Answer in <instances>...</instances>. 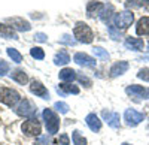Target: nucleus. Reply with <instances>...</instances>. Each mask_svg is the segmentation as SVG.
Segmentation results:
<instances>
[{"label": "nucleus", "instance_id": "1", "mask_svg": "<svg viewBox=\"0 0 149 145\" xmlns=\"http://www.w3.org/2000/svg\"><path fill=\"white\" fill-rule=\"evenodd\" d=\"M73 34H74V38H76V41L82 42V43H91L93 38H94L90 26H86L85 22H78L76 26H74Z\"/></svg>", "mask_w": 149, "mask_h": 145}, {"label": "nucleus", "instance_id": "2", "mask_svg": "<svg viewBox=\"0 0 149 145\" xmlns=\"http://www.w3.org/2000/svg\"><path fill=\"white\" fill-rule=\"evenodd\" d=\"M43 120H45V124H46V129H48V133L55 135L58 132V127H60V120L52 112V109H45L43 111Z\"/></svg>", "mask_w": 149, "mask_h": 145}, {"label": "nucleus", "instance_id": "3", "mask_svg": "<svg viewBox=\"0 0 149 145\" xmlns=\"http://www.w3.org/2000/svg\"><path fill=\"white\" fill-rule=\"evenodd\" d=\"M133 20H134L133 12H130V11H124V12H119V14L115 15L113 22H115V26H116L118 30H119V29L125 30V29H128V27L131 26Z\"/></svg>", "mask_w": 149, "mask_h": 145}, {"label": "nucleus", "instance_id": "4", "mask_svg": "<svg viewBox=\"0 0 149 145\" xmlns=\"http://www.w3.org/2000/svg\"><path fill=\"white\" fill-rule=\"evenodd\" d=\"M0 100L6 105H9V106H15L21 99H19V94L15 90L3 87V88H0Z\"/></svg>", "mask_w": 149, "mask_h": 145}, {"label": "nucleus", "instance_id": "5", "mask_svg": "<svg viewBox=\"0 0 149 145\" xmlns=\"http://www.w3.org/2000/svg\"><path fill=\"white\" fill-rule=\"evenodd\" d=\"M15 112L18 115H24V117H29L33 115L36 112V106L29 100V99H21L19 103L15 106Z\"/></svg>", "mask_w": 149, "mask_h": 145}, {"label": "nucleus", "instance_id": "6", "mask_svg": "<svg viewBox=\"0 0 149 145\" xmlns=\"http://www.w3.org/2000/svg\"><path fill=\"white\" fill-rule=\"evenodd\" d=\"M124 120L127 121L128 126L134 127V126H137L140 124L143 120H145V115L139 111H134V109H127L125 112H124Z\"/></svg>", "mask_w": 149, "mask_h": 145}, {"label": "nucleus", "instance_id": "7", "mask_svg": "<svg viewBox=\"0 0 149 145\" xmlns=\"http://www.w3.org/2000/svg\"><path fill=\"white\" fill-rule=\"evenodd\" d=\"M22 132L29 136H37L40 135V124L36 120H29L22 124Z\"/></svg>", "mask_w": 149, "mask_h": 145}, {"label": "nucleus", "instance_id": "8", "mask_svg": "<svg viewBox=\"0 0 149 145\" xmlns=\"http://www.w3.org/2000/svg\"><path fill=\"white\" fill-rule=\"evenodd\" d=\"M73 60H74V63H78L79 66H84V67H94V66H95V58L86 55V54H84V53L74 54Z\"/></svg>", "mask_w": 149, "mask_h": 145}, {"label": "nucleus", "instance_id": "9", "mask_svg": "<svg viewBox=\"0 0 149 145\" xmlns=\"http://www.w3.org/2000/svg\"><path fill=\"white\" fill-rule=\"evenodd\" d=\"M30 91L36 96H39V97H43V99H49V93L48 90L45 88V85H42V82L39 81H31L30 84Z\"/></svg>", "mask_w": 149, "mask_h": 145}, {"label": "nucleus", "instance_id": "10", "mask_svg": "<svg viewBox=\"0 0 149 145\" xmlns=\"http://www.w3.org/2000/svg\"><path fill=\"white\" fill-rule=\"evenodd\" d=\"M125 91H127V94H131V96L149 99V88H145L142 85H130V87L125 88Z\"/></svg>", "mask_w": 149, "mask_h": 145}, {"label": "nucleus", "instance_id": "11", "mask_svg": "<svg viewBox=\"0 0 149 145\" xmlns=\"http://www.w3.org/2000/svg\"><path fill=\"white\" fill-rule=\"evenodd\" d=\"M103 118H104V121L110 126V127H113V129H118L119 127V114L116 112H110V111H103L102 112Z\"/></svg>", "mask_w": 149, "mask_h": 145}, {"label": "nucleus", "instance_id": "12", "mask_svg": "<svg viewBox=\"0 0 149 145\" xmlns=\"http://www.w3.org/2000/svg\"><path fill=\"white\" fill-rule=\"evenodd\" d=\"M104 5H102L100 2H90L86 6V12H88V17L94 18V17H100L103 12Z\"/></svg>", "mask_w": 149, "mask_h": 145}, {"label": "nucleus", "instance_id": "13", "mask_svg": "<svg viewBox=\"0 0 149 145\" xmlns=\"http://www.w3.org/2000/svg\"><path fill=\"white\" fill-rule=\"evenodd\" d=\"M136 33L139 36H149V17H142L136 26Z\"/></svg>", "mask_w": 149, "mask_h": 145}, {"label": "nucleus", "instance_id": "14", "mask_svg": "<svg viewBox=\"0 0 149 145\" xmlns=\"http://www.w3.org/2000/svg\"><path fill=\"white\" fill-rule=\"evenodd\" d=\"M128 66H130L128 62H118V63H115L113 66H112V69H110V76L115 78V76H119L122 74H125Z\"/></svg>", "mask_w": 149, "mask_h": 145}, {"label": "nucleus", "instance_id": "15", "mask_svg": "<svg viewBox=\"0 0 149 145\" xmlns=\"http://www.w3.org/2000/svg\"><path fill=\"white\" fill-rule=\"evenodd\" d=\"M85 123H86V126H88L93 132H98L102 129V121L98 120V117L95 114H88V115H86Z\"/></svg>", "mask_w": 149, "mask_h": 145}, {"label": "nucleus", "instance_id": "16", "mask_svg": "<svg viewBox=\"0 0 149 145\" xmlns=\"http://www.w3.org/2000/svg\"><path fill=\"white\" fill-rule=\"evenodd\" d=\"M9 21L12 24V29H17L19 32H29L31 29L30 22L29 21H24L22 18H10Z\"/></svg>", "mask_w": 149, "mask_h": 145}, {"label": "nucleus", "instance_id": "17", "mask_svg": "<svg viewBox=\"0 0 149 145\" xmlns=\"http://www.w3.org/2000/svg\"><path fill=\"white\" fill-rule=\"evenodd\" d=\"M125 46L128 48V50H133V51H143L145 42L139 38H128L125 41Z\"/></svg>", "mask_w": 149, "mask_h": 145}, {"label": "nucleus", "instance_id": "18", "mask_svg": "<svg viewBox=\"0 0 149 145\" xmlns=\"http://www.w3.org/2000/svg\"><path fill=\"white\" fill-rule=\"evenodd\" d=\"M0 38H5V39H18V36L15 33V30L9 27V26H5V24H0Z\"/></svg>", "mask_w": 149, "mask_h": 145}, {"label": "nucleus", "instance_id": "19", "mask_svg": "<svg viewBox=\"0 0 149 145\" xmlns=\"http://www.w3.org/2000/svg\"><path fill=\"white\" fill-rule=\"evenodd\" d=\"M70 62V55L66 53V51H60L58 54H55V57H54V63L57 64V66H64V64H67Z\"/></svg>", "mask_w": 149, "mask_h": 145}, {"label": "nucleus", "instance_id": "20", "mask_svg": "<svg viewBox=\"0 0 149 145\" xmlns=\"http://www.w3.org/2000/svg\"><path fill=\"white\" fill-rule=\"evenodd\" d=\"M74 78H76V72L73 69H63L60 72V79L64 82H72Z\"/></svg>", "mask_w": 149, "mask_h": 145}, {"label": "nucleus", "instance_id": "21", "mask_svg": "<svg viewBox=\"0 0 149 145\" xmlns=\"http://www.w3.org/2000/svg\"><path fill=\"white\" fill-rule=\"evenodd\" d=\"M127 8H145L149 11V0H127Z\"/></svg>", "mask_w": 149, "mask_h": 145}, {"label": "nucleus", "instance_id": "22", "mask_svg": "<svg viewBox=\"0 0 149 145\" xmlns=\"http://www.w3.org/2000/svg\"><path fill=\"white\" fill-rule=\"evenodd\" d=\"M72 139H73V144L74 145H86V139L81 135L79 130H74L72 133Z\"/></svg>", "mask_w": 149, "mask_h": 145}, {"label": "nucleus", "instance_id": "23", "mask_svg": "<svg viewBox=\"0 0 149 145\" xmlns=\"http://www.w3.org/2000/svg\"><path fill=\"white\" fill-rule=\"evenodd\" d=\"M12 78H14L17 82H19V84H26V82L29 81L27 75L24 74L22 70H15V72H12Z\"/></svg>", "mask_w": 149, "mask_h": 145}, {"label": "nucleus", "instance_id": "24", "mask_svg": "<svg viewBox=\"0 0 149 145\" xmlns=\"http://www.w3.org/2000/svg\"><path fill=\"white\" fill-rule=\"evenodd\" d=\"M8 55L12 58V62H15V63H21L22 62V55L15 50V48H8Z\"/></svg>", "mask_w": 149, "mask_h": 145}, {"label": "nucleus", "instance_id": "25", "mask_svg": "<svg viewBox=\"0 0 149 145\" xmlns=\"http://www.w3.org/2000/svg\"><path fill=\"white\" fill-rule=\"evenodd\" d=\"M93 53H94L95 57H98L100 60H109V54H107V51L103 50V48H100V46L93 48Z\"/></svg>", "mask_w": 149, "mask_h": 145}, {"label": "nucleus", "instance_id": "26", "mask_svg": "<svg viewBox=\"0 0 149 145\" xmlns=\"http://www.w3.org/2000/svg\"><path fill=\"white\" fill-rule=\"evenodd\" d=\"M30 54H31V57L36 58V60H43V57H45L43 50H42V48H37V46H36V48H31Z\"/></svg>", "mask_w": 149, "mask_h": 145}, {"label": "nucleus", "instance_id": "27", "mask_svg": "<svg viewBox=\"0 0 149 145\" xmlns=\"http://www.w3.org/2000/svg\"><path fill=\"white\" fill-rule=\"evenodd\" d=\"M54 108H55L60 114H67V112H69V105L64 103V102H57V103L54 105Z\"/></svg>", "mask_w": 149, "mask_h": 145}, {"label": "nucleus", "instance_id": "28", "mask_svg": "<svg viewBox=\"0 0 149 145\" xmlns=\"http://www.w3.org/2000/svg\"><path fill=\"white\" fill-rule=\"evenodd\" d=\"M61 88H63L64 91H67V93H73V94H78L79 93V88L76 85H70V84H63Z\"/></svg>", "mask_w": 149, "mask_h": 145}, {"label": "nucleus", "instance_id": "29", "mask_svg": "<svg viewBox=\"0 0 149 145\" xmlns=\"http://www.w3.org/2000/svg\"><path fill=\"white\" fill-rule=\"evenodd\" d=\"M51 144V139H49V136H40V138H37L36 141H34V144L33 145H49Z\"/></svg>", "mask_w": 149, "mask_h": 145}, {"label": "nucleus", "instance_id": "30", "mask_svg": "<svg viewBox=\"0 0 149 145\" xmlns=\"http://www.w3.org/2000/svg\"><path fill=\"white\" fill-rule=\"evenodd\" d=\"M137 78H140V79H143V81H148V82H149V67H145V69L139 70Z\"/></svg>", "mask_w": 149, "mask_h": 145}, {"label": "nucleus", "instance_id": "31", "mask_svg": "<svg viewBox=\"0 0 149 145\" xmlns=\"http://www.w3.org/2000/svg\"><path fill=\"white\" fill-rule=\"evenodd\" d=\"M8 70H9V64L5 62V60H0V76L6 75Z\"/></svg>", "mask_w": 149, "mask_h": 145}, {"label": "nucleus", "instance_id": "32", "mask_svg": "<svg viewBox=\"0 0 149 145\" xmlns=\"http://www.w3.org/2000/svg\"><path fill=\"white\" fill-rule=\"evenodd\" d=\"M109 33H110V38H112V39H116V41H118V39L121 38V33L116 32L113 26H109Z\"/></svg>", "mask_w": 149, "mask_h": 145}, {"label": "nucleus", "instance_id": "33", "mask_svg": "<svg viewBox=\"0 0 149 145\" xmlns=\"http://www.w3.org/2000/svg\"><path fill=\"white\" fill-rule=\"evenodd\" d=\"M61 43H67V45H74L76 43V41L74 39H72L69 34H64L63 38H61Z\"/></svg>", "mask_w": 149, "mask_h": 145}, {"label": "nucleus", "instance_id": "34", "mask_svg": "<svg viewBox=\"0 0 149 145\" xmlns=\"http://www.w3.org/2000/svg\"><path fill=\"white\" fill-rule=\"evenodd\" d=\"M58 144H60V145H69V144H70L69 136H67L66 133H63V135L60 136V139H58Z\"/></svg>", "mask_w": 149, "mask_h": 145}, {"label": "nucleus", "instance_id": "35", "mask_svg": "<svg viewBox=\"0 0 149 145\" xmlns=\"http://www.w3.org/2000/svg\"><path fill=\"white\" fill-rule=\"evenodd\" d=\"M34 39H36L37 42H46V41H48V38H46L45 33H36V34H34Z\"/></svg>", "mask_w": 149, "mask_h": 145}, {"label": "nucleus", "instance_id": "36", "mask_svg": "<svg viewBox=\"0 0 149 145\" xmlns=\"http://www.w3.org/2000/svg\"><path fill=\"white\" fill-rule=\"evenodd\" d=\"M122 145H130V144H122Z\"/></svg>", "mask_w": 149, "mask_h": 145}]
</instances>
